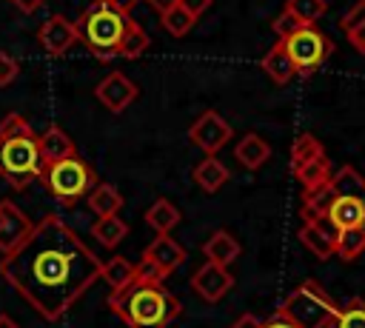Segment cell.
<instances>
[{
	"instance_id": "1",
	"label": "cell",
	"mask_w": 365,
	"mask_h": 328,
	"mask_svg": "<svg viewBox=\"0 0 365 328\" xmlns=\"http://www.w3.org/2000/svg\"><path fill=\"white\" fill-rule=\"evenodd\" d=\"M100 271V257L54 214L37 220L26 240L0 260V277L48 322L68 314Z\"/></svg>"
},
{
	"instance_id": "2",
	"label": "cell",
	"mask_w": 365,
	"mask_h": 328,
	"mask_svg": "<svg viewBox=\"0 0 365 328\" xmlns=\"http://www.w3.org/2000/svg\"><path fill=\"white\" fill-rule=\"evenodd\" d=\"M108 308L128 328H168L182 311L177 294H171V288H165L163 280L151 277L143 268L125 288L111 291Z\"/></svg>"
},
{
	"instance_id": "3",
	"label": "cell",
	"mask_w": 365,
	"mask_h": 328,
	"mask_svg": "<svg viewBox=\"0 0 365 328\" xmlns=\"http://www.w3.org/2000/svg\"><path fill=\"white\" fill-rule=\"evenodd\" d=\"M43 157L37 134L23 114H6L0 120V177L23 191L34 180H43Z\"/></svg>"
},
{
	"instance_id": "4",
	"label": "cell",
	"mask_w": 365,
	"mask_h": 328,
	"mask_svg": "<svg viewBox=\"0 0 365 328\" xmlns=\"http://www.w3.org/2000/svg\"><path fill=\"white\" fill-rule=\"evenodd\" d=\"M131 23V14L120 11L117 6H111L108 0H94L83 14L80 20L74 23L77 26V40L103 63L114 60L117 57V46L125 34Z\"/></svg>"
},
{
	"instance_id": "5",
	"label": "cell",
	"mask_w": 365,
	"mask_h": 328,
	"mask_svg": "<svg viewBox=\"0 0 365 328\" xmlns=\"http://www.w3.org/2000/svg\"><path fill=\"white\" fill-rule=\"evenodd\" d=\"M328 185L334 197L325 217L339 231H351V228L365 231V177L354 165H342L339 171L331 174Z\"/></svg>"
},
{
	"instance_id": "6",
	"label": "cell",
	"mask_w": 365,
	"mask_h": 328,
	"mask_svg": "<svg viewBox=\"0 0 365 328\" xmlns=\"http://www.w3.org/2000/svg\"><path fill=\"white\" fill-rule=\"evenodd\" d=\"M277 314L291 319L297 328H331L336 317V302L317 280H305L282 299Z\"/></svg>"
},
{
	"instance_id": "7",
	"label": "cell",
	"mask_w": 365,
	"mask_h": 328,
	"mask_svg": "<svg viewBox=\"0 0 365 328\" xmlns=\"http://www.w3.org/2000/svg\"><path fill=\"white\" fill-rule=\"evenodd\" d=\"M43 183L48 185V191L54 194V200L66 208L77 205L83 197H88V191L100 183L94 168L80 157V154H71L66 160H57L51 165L43 168Z\"/></svg>"
},
{
	"instance_id": "8",
	"label": "cell",
	"mask_w": 365,
	"mask_h": 328,
	"mask_svg": "<svg viewBox=\"0 0 365 328\" xmlns=\"http://www.w3.org/2000/svg\"><path fill=\"white\" fill-rule=\"evenodd\" d=\"M279 43H282L288 60L294 63L297 74H305V77L314 74L334 51V43L317 26H302V29H297L291 37H285Z\"/></svg>"
},
{
	"instance_id": "9",
	"label": "cell",
	"mask_w": 365,
	"mask_h": 328,
	"mask_svg": "<svg viewBox=\"0 0 365 328\" xmlns=\"http://www.w3.org/2000/svg\"><path fill=\"white\" fill-rule=\"evenodd\" d=\"M185 262V248L171 237V234H157L140 257V268L148 271L157 280H165L168 274H174L180 265Z\"/></svg>"
},
{
	"instance_id": "10",
	"label": "cell",
	"mask_w": 365,
	"mask_h": 328,
	"mask_svg": "<svg viewBox=\"0 0 365 328\" xmlns=\"http://www.w3.org/2000/svg\"><path fill=\"white\" fill-rule=\"evenodd\" d=\"M188 140L205 151V157H217V151L231 140V125L225 117H220L217 111H202L191 128H188Z\"/></svg>"
},
{
	"instance_id": "11",
	"label": "cell",
	"mask_w": 365,
	"mask_h": 328,
	"mask_svg": "<svg viewBox=\"0 0 365 328\" xmlns=\"http://www.w3.org/2000/svg\"><path fill=\"white\" fill-rule=\"evenodd\" d=\"M336 237H339V228L325 217H308L302 220L299 225V242L319 260H328V257H336Z\"/></svg>"
},
{
	"instance_id": "12",
	"label": "cell",
	"mask_w": 365,
	"mask_h": 328,
	"mask_svg": "<svg viewBox=\"0 0 365 328\" xmlns=\"http://www.w3.org/2000/svg\"><path fill=\"white\" fill-rule=\"evenodd\" d=\"M140 88L131 77H125L123 71H108L97 86H94V97L111 111V114H120L125 111L134 100H137Z\"/></svg>"
},
{
	"instance_id": "13",
	"label": "cell",
	"mask_w": 365,
	"mask_h": 328,
	"mask_svg": "<svg viewBox=\"0 0 365 328\" xmlns=\"http://www.w3.org/2000/svg\"><path fill=\"white\" fill-rule=\"evenodd\" d=\"M234 285V277L228 274V268L214 265V262H202L194 274H191V288L205 299V302H220Z\"/></svg>"
},
{
	"instance_id": "14",
	"label": "cell",
	"mask_w": 365,
	"mask_h": 328,
	"mask_svg": "<svg viewBox=\"0 0 365 328\" xmlns=\"http://www.w3.org/2000/svg\"><path fill=\"white\" fill-rule=\"evenodd\" d=\"M31 220L11 203V200H0V254L14 251L26 234L31 231Z\"/></svg>"
},
{
	"instance_id": "15",
	"label": "cell",
	"mask_w": 365,
	"mask_h": 328,
	"mask_svg": "<svg viewBox=\"0 0 365 328\" xmlns=\"http://www.w3.org/2000/svg\"><path fill=\"white\" fill-rule=\"evenodd\" d=\"M37 40H40V46H43V51H48V54H66L74 43H77V26L68 20V17H63V14H54V17H48L40 29H37Z\"/></svg>"
},
{
	"instance_id": "16",
	"label": "cell",
	"mask_w": 365,
	"mask_h": 328,
	"mask_svg": "<svg viewBox=\"0 0 365 328\" xmlns=\"http://www.w3.org/2000/svg\"><path fill=\"white\" fill-rule=\"evenodd\" d=\"M37 145H40V157H43V165H51L57 160H66L74 151V140L60 128V125H48L43 134H37Z\"/></svg>"
},
{
	"instance_id": "17",
	"label": "cell",
	"mask_w": 365,
	"mask_h": 328,
	"mask_svg": "<svg viewBox=\"0 0 365 328\" xmlns=\"http://www.w3.org/2000/svg\"><path fill=\"white\" fill-rule=\"evenodd\" d=\"M234 157H237V163H240L242 168L254 171V168H259L262 163L271 160V145H268L259 134H245V137H240V143L234 145Z\"/></svg>"
},
{
	"instance_id": "18",
	"label": "cell",
	"mask_w": 365,
	"mask_h": 328,
	"mask_svg": "<svg viewBox=\"0 0 365 328\" xmlns=\"http://www.w3.org/2000/svg\"><path fill=\"white\" fill-rule=\"evenodd\" d=\"M240 242L228 234V231H214L205 245H202V254H205V262H214V265H231L237 257H240Z\"/></svg>"
},
{
	"instance_id": "19",
	"label": "cell",
	"mask_w": 365,
	"mask_h": 328,
	"mask_svg": "<svg viewBox=\"0 0 365 328\" xmlns=\"http://www.w3.org/2000/svg\"><path fill=\"white\" fill-rule=\"evenodd\" d=\"M259 68H262V71L271 77V83H277V86L291 83L294 74H297V68H294V63L288 60V54H285V48H282L279 40L265 51V57L259 60Z\"/></svg>"
},
{
	"instance_id": "20",
	"label": "cell",
	"mask_w": 365,
	"mask_h": 328,
	"mask_svg": "<svg viewBox=\"0 0 365 328\" xmlns=\"http://www.w3.org/2000/svg\"><path fill=\"white\" fill-rule=\"evenodd\" d=\"M191 177H194V183H197L202 191H208V194L220 191V188L231 180L228 168H225L217 157H205L202 163H197V165H194V171H191Z\"/></svg>"
},
{
	"instance_id": "21",
	"label": "cell",
	"mask_w": 365,
	"mask_h": 328,
	"mask_svg": "<svg viewBox=\"0 0 365 328\" xmlns=\"http://www.w3.org/2000/svg\"><path fill=\"white\" fill-rule=\"evenodd\" d=\"M91 237L103 245V248H117L125 237H128V222L114 214V217H97L91 222Z\"/></svg>"
},
{
	"instance_id": "22",
	"label": "cell",
	"mask_w": 365,
	"mask_h": 328,
	"mask_svg": "<svg viewBox=\"0 0 365 328\" xmlns=\"http://www.w3.org/2000/svg\"><path fill=\"white\" fill-rule=\"evenodd\" d=\"M88 208L97 214V217H114L120 214L123 208V194L111 185V183H97L91 191H88Z\"/></svg>"
},
{
	"instance_id": "23",
	"label": "cell",
	"mask_w": 365,
	"mask_h": 328,
	"mask_svg": "<svg viewBox=\"0 0 365 328\" xmlns=\"http://www.w3.org/2000/svg\"><path fill=\"white\" fill-rule=\"evenodd\" d=\"M145 222H148L157 234H171V231L180 225V211H177V205H174L171 200L160 197V200H154V203L145 208Z\"/></svg>"
},
{
	"instance_id": "24",
	"label": "cell",
	"mask_w": 365,
	"mask_h": 328,
	"mask_svg": "<svg viewBox=\"0 0 365 328\" xmlns=\"http://www.w3.org/2000/svg\"><path fill=\"white\" fill-rule=\"evenodd\" d=\"M339 26H342L348 43H351L359 54H365V0H356V3L342 14Z\"/></svg>"
},
{
	"instance_id": "25",
	"label": "cell",
	"mask_w": 365,
	"mask_h": 328,
	"mask_svg": "<svg viewBox=\"0 0 365 328\" xmlns=\"http://www.w3.org/2000/svg\"><path fill=\"white\" fill-rule=\"evenodd\" d=\"M137 265L131 262V260H125V257H111L108 262H103V271H100V280L111 288V291H120V288H125L134 277H137Z\"/></svg>"
},
{
	"instance_id": "26",
	"label": "cell",
	"mask_w": 365,
	"mask_h": 328,
	"mask_svg": "<svg viewBox=\"0 0 365 328\" xmlns=\"http://www.w3.org/2000/svg\"><path fill=\"white\" fill-rule=\"evenodd\" d=\"M148 46H151V37H148V31L140 26V23H128V29H125V34H123V40H120V46H117V57H123V60H137V57H143L145 51H148Z\"/></svg>"
},
{
	"instance_id": "27",
	"label": "cell",
	"mask_w": 365,
	"mask_h": 328,
	"mask_svg": "<svg viewBox=\"0 0 365 328\" xmlns=\"http://www.w3.org/2000/svg\"><path fill=\"white\" fill-rule=\"evenodd\" d=\"M331 163H328V157L322 154V157H317V160H311V163H305L302 168H297L294 171V177L299 180V185L305 188V191H314V188H322L328 180H331Z\"/></svg>"
},
{
	"instance_id": "28",
	"label": "cell",
	"mask_w": 365,
	"mask_h": 328,
	"mask_svg": "<svg viewBox=\"0 0 365 328\" xmlns=\"http://www.w3.org/2000/svg\"><path fill=\"white\" fill-rule=\"evenodd\" d=\"M322 154H325V151H322V143H319L314 134H299V137L294 140V145H291V174H294L297 168H302L305 163L322 157Z\"/></svg>"
},
{
	"instance_id": "29",
	"label": "cell",
	"mask_w": 365,
	"mask_h": 328,
	"mask_svg": "<svg viewBox=\"0 0 365 328\" xmlns=\"http://www.w3.org/2000/svg\"><path fill=\"white\" fill-rule=\"evenodd\" d=\"M331 328H365V299L354 297L342 308H336Z\"/></svg>"
},
{
	"instance_id": "30",
	"label": "cell",
	"mask_w": 365,
	"mask_h": 328,
	"mask_svg": "<svg viewBox=\"0 0 365 328\" xmlns=\"http://www.w3.org/2000/svg\"><path fill=\"white\" fill-rule=\"evenodd\" d=\"M362 251H365V231H359V228L339 231V237H336V257L339 260L354 262Z\"/></svg>"
},
{
	"instance_id": "31",
	"label": "cell",
	"mask_w": 365,
	"mask_h": 328,
	"mask_svg": "<svg viewBox=\"0 0 365 328\" xmlns=\"http://www.w3.org/2000/svg\"><path fill=\"white\" fill-rule=\"evenodd\" d=\"M325 9H328L325 0H288L285 3V11H291L302 26H314L325 14Z\"/></svg>"
},
{
	"instance_id": "32",
	"label": "cell",
	"mask_w": 365,
	"mask_h": 328,
	"mask_svg": "<svg viewBox=\"0 0 365 328\" xmlns=\"http://www.w3.org/2000/svg\"><path fill=\"white\" fill-rule=\"evenodd\" d=\"M331 183V180H328ZM322 185V188H314V191H305V197H302V220H308V217H319V214H325L328 211V205H331V185Z\"/></svg>"
},
{
	"instance_id": "33",
	"label": "cell",
	"mask_w": 365,
	"mask_h": 328,
	"mask_svg": "<svg viewBox=\"0 0 365 328\" xmlns=\"http://www.w3.org/2000/svg\"><path fill=\"white\" fill-rule=\"evenodd\" d=\"M160 23H163V29L171 34V37H185L191 29H194V17L185 11V9H180V6H174L171 11H165V14H160Z\"/></svg>"
},
{
	"instance_id": "34",
	"label": "cell",
	"mask_w": 365,
	"mask_h": 328,
	"mask_svg": "<svg viewBox=\"0 0 365 328\" xmlns=\"http://www.w3.org/2000/svg\"><path fill=\"white\" fill-rule=\"evenodd\" d=\"M297 29H302V23H299L291 11H285V9H282V11L277 14V20H274V34H277L279 40H285V37H291Z\"/></svg>"
},
{
	"instance_id": "35",
	"label": "cell",
	"mask_w": 365,
	"mask_h": 328,
	"mask_svg": "<svg viewBox=\"0 0 365 328\" xmlns=\"http://www.w3.org/2000/svg\"><path fill=\"white\" fill-rule=\"evenodd\" d=\"M17 74H20V63L9 51H0V88L11 86Z\"/></svg>"
},
{
	"instance_id": "36",
	"label": "cell",
	"mask_w": 365,
	"mask_h": 328,
	"mask_svg": "<svg viewBox=\"0 0 365 328\" xmlns=\"http://www.w3.org/2000/svg\"><path fill=\"white\" fill-rule=\"evenodd\" d=\"M177 6H180V9H185V11H188V14L197 20V17H200V14H202V11L211 6V0H180Z\"/></svg>"
},
{
	"instance_id": "37",
	"label": "cell",
	"mask_w": 365,
	"mask_h": 328,
	"mask_svg": "<svg viewBox=\"0 0 365 328\" xmlns=\"http://www.w3.org/2000/svg\"><path fill=\"white\" fill-rule=\"evenodd\" d=\"M9 3H14V6H17L23 14H34V11H37V9H40L46 0H9Z\"/></svg>"
},
{
	"instance_id": "38",
	"label": "cell",
	"mask_w": 365,
	"mask_h": 328,
	"mask_svg": "<svg viewBox=\"0 0 365 328\" xmlns=\"http://www.w3.org/2000/svg\"><path fill=\"white\" fill-rule=\"evenodd\" d=\"M262 328H297V325H294L291 319H285L282 314H274L271 319H265V322H262Z\"/></svg>"
},
{
	"instance_id": "39",
	"label": "cell",
	"mask_w": 365,
	"mask_h": 328,
	"mask_svg": "<svg viewBox=\"0 0 365 328\" xmlns=\"http://www.w3.org/2000/svg\"><path fill=\"white\" fill-rule=\"evenodd\" d=\"M145 3H148V6H151L157 14H165V11H171V9H174L180 0H145Z\"/></svg>"
},
{
	"instance_id": "40",
	"label": "cell",
	"mask_w": 365,
	"mask_h": 328,
	"mask_svg": "<svg viewBox=\"0 0 365 328\" xmlns=\"http://www.w3.org/2000/svg\"><path fill=\"white\" fill-rule=\"evenodd\" d=\"M231 328H262V322H259L254 314H242Z\"/></svg>"
},
{
	"instance_id": "41",
	"label": "cell",
	"mask_w": 365,
	"mask_h": 328,
	"mask_svg": "<svg viewBox=\"0 0 365 328\" xmlns=\"http://www.w3.org/2000/svg\"><path fill=\"white\" fill-rule=\"evenodd\" d=\"M108 3H111V6H117L120 11H125V14H128V11H131V9H134L140 0H108Z\"/></svg>"
},
{
	"instance_id": "42",
	"label": "cell",
	"mask_w": 365,
	"mask_h": 328,
	"mask_svg": "<svg viewBox=\"0 0 365 328\" xmlns=\"http://www.w3.org/2000/svg\"><path fill=\"white\" fill-rule=\"evenodd\" d=\"M0 328H20L9 314H0Z\"/></svg>"
}]
</instances>
